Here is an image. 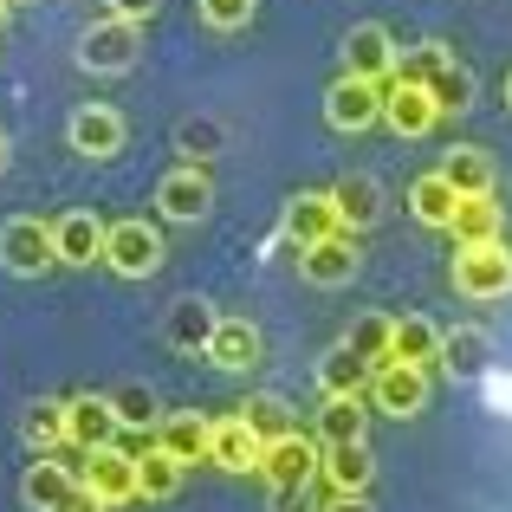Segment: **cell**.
<instances>
[{
  "label": "cell",
  "mask_w": 512,
  "mask_h": 512,
  "mask_svg": "<svg viewBox=\"0 0 512 512\" xmlns=\"http://www.w3.org/2000/svg\"><path fill=\"white\" fill-rule=\"evenodd\" d=\"M454 286H461L467 299H506V292H512V253H506V240H480V247L454 253Z\"/></svg>",
  "instance_id": "1"
},
{
  "label": "cell",
  "mask_w": 512,
  "mask_h": 512,
  "mask_svg": "<svg viewBox=\"0 0 512 512\" xmlns=\"http://www.w3.org/2000/svg\"><path fill=\"white\" fill-rule=\"evenodd\" d=\"M260 474H266V487H312L318 474H325V448H318L312 435H279V441H266V454H260Z\"/></svg>",
  "instance_id": "2"
},
{
  "label": "cell",
  "mask_w": 512,
  "mask_h": 512,
  "mask_svg": "<svg viewBox=\"0 0 512 512\" xmlns=\"http://www.w3.org/2000/svg\"><path fill=\"white\" fill-rule=\"evenodd\" d=\"M0 266H7V273H46V266H59L52 221H39V214H20V221L0 227Z\"/></svg>",
  "instance_id": "3"
},
{
  "label": "cell",
  "mask_w": 512,
  "mask_h": 512,
  "mask_svg": "<svg viewBox=\"0 0 512 512\" xmlns=\"http://www.w3.org/2000/svg\"><path fill=\"white\" fill-rule=\"evenodd\" d=\"M143 52V26L137 20H98L85 39H78V59H85V72H130Z\"/></svg>",
  "instance_id": "4"
},
{
  "label": "cell",
  "mask_w": 512,
  "mask_h": 512,
  "mask_svg": "<svg viewBox=\"0 0 512 512\" xmlns=\"http://www.w3.org/2000/svg\"><path fill=\"white\" fill-rule=\"evenodd\" d=\"M104 266L124 279H150L163 266V234L150 221H111V240H104Z\"/></svg>",
  "instance_id": "5"
},
{
  "label": "cell",
  "mask_w": 512,
  "mask_h": 512,
  "mask_svg": "<svg viewBox=\"0 0 512 512\" xmlns=\"http://www.w3.org/2000/svg\"><path fill=\"white\" fill-rule=\"evenodd\" d=\"M78 487H91L104 506L143 500V487H137V461H130L124 448H91L85 461H78Z\"/></svg>",
  "instance_id": "6"
},
{
  "label": "cell",
  "mask_w": 512,
  "mask_h": 512,
  "mask_svg": "<svg viewBox=\"0 0 512 512\" xmlns=\"http://www.w3.org/2000/svg\"><path fill=\"white\" fill-rule=\"evenodd\" d=\"M325 124L331 130H370V124H383V85H370V78H338V85L325 91Z\"/></svg>",
  "instance_id": "7"
},
{
  "label": "cell",
  "mask_w": 512,
  "mask_h": 512,
  "mask_svg": "<svg viewBox=\"0 0 512 512\" xmlns=\"http://www.w3.org/2000/svg\"><path fill=\"white\" fill-rule=\"evenodd\" d=\"M331 234H350L338 201H331V188H305V195L286 201V240H299V253L318 247V240H331Z\"/></svg>",
  "instance_id": "8"
},
{
  "label": "cell",
  "mask_w": 512,
  "mask_h": 512,
  "mask_svg": "<svg viewBox=\"0 0 512 512\" xmlns=\"http://www.w3.org/2000/svg\"><path fill=\"white\" fill-rule=\"evenodd\" d=\"M370 396H376V409L383 415H422L428 409V370H415V363H376V376H370Z\"/></svg>",
  "instance_id": "9"
},
{
  "label": "cell",
  "mask_w": 512,
  "mask_h": 512,
  "mask_svg": "<svg viewBox=\"0 0 512 512\" xmlns=\"http://www.w3.org/2000/svg\"><path fill=\"white\" fill-rule=\"evenodd\" d=\"M383 124L396 130V137H428V130L441 124V104L428 85H402V78H389L383 91Z\"/></svg>",
  "instance_id": "10"
},
{
  "label": "cell",
  "mask_w": 512,
  "mask_h": 512,
  "mask_svg": "<svg viewBox=\"0 0 512 512\" xmlns=\"http://www.w3.org/2000/svg\"><path fill=\"white\" fill-rule=\"evenodd\" d=\"M396 59H402V52H396V39H389V26L363 20V26L344 33V72L350 78H370V85H376V78L396 72Z\"/></svg>",
  "instance_id": "11"
},
{
  "label": "cell",
  "mask_w": 512,
  "mask_h": 512,
  "mask_svg": "<svg viewBox=\"0 0 512 512\" xmlns=\"http://www.w3.org/2000/svg\"><path fill=\"white\" fill-rule=\"evenodd\" d=\"M65 137H72V150H78V156L104 163V156L124 150V117H117L111 104H78L72 124H65Z\"/></svg>",
  "instance_id": "12"
},
{
  "label": "cell",
  "mask_w": 512,
  "mask_h": 512,
  "mask_svg": "<svg viewBox=\"0 0 512 512\" xmlns=\"http://www.w3.org/2000/svg\"><path fill=\"white\" fill-rule=\"evenodd\" d=\"M156 208H163V221H201V214L214 208V182L195 163H188V169H169L163 188H156Z\"/></svg>",
  "instance_id": "13"
},
{
  "label": "cell",
  "mask_w": 512,
  "mask_h": 512,
  "mask_svg": "<svg viewBox=\"0 0 512 512\" xmlns=\"http://www.w3.org/2000/svg\"><path fill=\"white\" fill-rule=\"evenodd\" d=\"M65 415H72V441L78 448H117V435H124V415H117L111 396H72L65 402Z\"/></svg>",
  "instance_id": "14"
},
{
  "label": "cell",
  "mask_w": 512,
  "mask_h": 512,
  "mask_svg": "<svg viewBox=\"0 0 512 512\" xmlns=\"http://www.w3.org/2000/svg\"><path fill=\"white\" fill-rule=\"evenodd\" d=\"M52 240H59V266H98L111 227H104L98 214H59V221H52Z\"/></svg>",
  "instance_id": "15"
},
{
  "label": "cell",
  "mask_w": 512,
  "mask_h": 512,
  "mask_svg": "<svg viewBox=\"0 0 512 512\" xmlns=\"http://www.w3.org/2000/svg\"><path fill=\"white\" fill-rule=\"evenodd\" d=\"M156 448H169L182 467H195V461H214V422H201L195 409H182V415H163V422H156Z\"/></svg>",
  "instance_id": "16"
},
{
  "label": "cell",
  "mask_w": 512,
  "mask_h": 512,
  "mask_svg": "<svg viewBox=\"0 0 512 512\" xmlns=\"http://www.w3.org/2000/svg\"><path fill=\"white\" fill-rule=\"evenodd\" d=\"M260 454H266V441L253 435L247 415H221V422H214V467H227V474H260Z\"/></svg>",
  "instance_id": "17"
},
{
  "label": "cell",
  "mask_w": 512,
  "mask_h": 512,
  "mask_svg": "<svg viewBox=\"0 0 512 512\" xmlns=\"http://www.w3.org/2000/svg\"><path fill=\"white\" fill-rule=\"evenodd\" d=\"M325 493H370L376 480V454L370 441H338V448H325Z\"/></svg>",
  "instance_id": "18"
},
{
  "label": "cell",
  "mask_w": 512,
  "mask_h": 512,
  "mask_svg": "<svg viewBox=\"0 0 512 512\" xmlns=\"http://www.w3.org/2000/svg\"><path fill=\"white\" fill-rule=\"evenodd\" d=\"M299 273L312 279V286H350V273H357V234H331V240H318V247H305Z\"/></svg>",
  "instance_id": "19"
},
{
  "label": "cell",
  "mask_w": 512,
  "mask_h": 512,
  "mask_svg": "<svg viewBox=\"0 0 512 512\" xmlns=\"http://www.w3.org/2000/svg\"><path fill=\"white\" fill-rule=\"evenodd\" d=\"M72 493H78V467L52 461V454H39V461L26 467V480H20V500L33 512H52L59 500H72Z\"/></svg>",
  "instance_id": "20"
},
{
  "label": "cell",
  "mask_w": 512,
  "mask_h": 512,
  "mask_svg": "<svg viewBox=\"0 0 512 512\" xmlns=\"http://www.w3.org/2000/svg\"><path fill=\"white\" fill-rule=\"evenodd\" d=\"M208 363L214 370H253L260 363V331L247 325V318H221L208 338Z\"/></svg>",
  "instance_id": "21"
},
{
  "label": "cell",
  "mask_w": 512,
  "mask_h": 512,
  "mask_svg": "<svg viewBox=\"0 0 512 512\" xmlns=\"http://www.w3.org/2000/svg\"><path fill=\"white\" fill-rule=\"evenodd\" d=\"M331 201H338V214H344L350 234H363V227H376V214H383V182L357 169V175H344V182L331 188Z\"/></svg>",
  "instance_id": "22"
},
{
  "label": "cell",
  "mask_w": 512,
  "mask_h": 512,
  "mask_svg": "<svg viewBox=\"0 0 512 512\" xmlns=\"http://www.w3.org/2000/svg\"><path fill=\"white\" fill-rule=\"evenodd\" d=\"M20 435H26V448H33V454H52V448H65V441H72V415H65V402L39 396L33 409L20 415Z\"/></svg>",
  "instance_id": "23"
},
{
  "label": "cell",
  "mask_w": 512,
  "mask_h": 512,
  "mask_svg": "<svg viewBox=\"0 0 512 512\" xmlns=\"http://www.w3.org/2000/svg\"><path fill=\"white\" fill-rule=\"evenodd\" d=\"M409 208H415V221H422V227H454V208H461V195H454V182H448L441 169H428V175H415Z\"/></svg>",
  "instance_id": "24"
},
{
  "label": "cell",
  "mask_w": 512,
  "mask_h": 512,
  "mask_svg": "<svg viewBox=\"0 0 512 512\" xmlns=\"http://www.w3.org/2000/svg\"><path fill=\"white\" fill-rule=\"evenodd\" d=\"M500 227H506V208H500L493 195H461L448 234L461 240V247H480V240H500Z\"/></svg>",
  "instance_id": "25"
},
{
  "label": "cell",
  "mask_w": 512,
  "mask_h": 512,
  "mask_svg": "<svg viewBox=\"0 0 512 512\" xmlns=\"http://www.w3.org/2000/svg\"><path fill=\"white\" fill-rule=\"evenodd\" d=\"M370 376H376V363H363L350 344L325 350V363H318V389H325V396H363Z\"/></svg>",
  "instance_id": "26"
},
{
  "label": "cell",
  "mask_w": 512,
  "mask_h": 512,
  "mask_svg": "<svg viewBox=\"0 0 512 512\" xmlns=\"http://www.w3.org/2000/svg\"><path fill=\"white\" fill-rule=\"evenodd\" d=\"M441 338H448V331H435L428 318H396L389 363H415V370H428V363H441Z\"/></svg>",
  "instance_id": "27"
},
{
  "label": "cell",
  "mask_w": 512,
  "mask_h": 512,
  "mask_svg": "<svg viewBox=\"0 0 512 512\" xmlns=\"http://www.w3.org/2000/svg\"><path fill=\"white\" fill-rule=\"evenodd\" d=\"M214 325H221V318H214L201 299H175V305H169V325H163V338H169L175 350H208Z\"/></svg>",
  "instance_id": "28"
},
{
  "label": "cell",
  "mask_w": 512,
  "mask_h": 512,
  "mask_svg": "<svg viewBox=\"0 0 512 512\" xmlns=\"http://www.w3.org/2000/svg\"><path fill=\"white\" fill-rule=\"evenodd\" d=\"M441 175L454 182V195H493V156L474 150V143H461V150H448V163Z\"/></svg>",
  "instance_id": "29"
},
{
  "label": "cell",
  "mask_w": 512,
  "mask_h": 512,
  "mask_svg": "<svg viewBox=\"0 0 512 512\" xmlns=\"http://www.w3.org/2000/svg\"><path fill=\"white\" fill-rule=\"evenodd\" d=\"M363 396H325V409H318V441L325 448H338V441H363Z\"/></svg>",
  "instance_id": "30"
},
{
  "label": "cell",
  "mask_w": 512,
  "mask_h": 512,
  "mask_svg": "<svg viewBox=\"0 0 512 512\" xmlns=\"http://www.w3.org/2000/svg\"><path fill=\"white\" fill-rule=\"evenodd\" d=\"M448 65H454V52L441 46V39H428V46H409V52L396 59V78H402V85H435Z\"/></svg>",
  "instance_id": "31"
},
{
  "label": "cell",
  "mask_w": 512,
  "mask_h": 512,
  "mask_svg": "<svg viewBox=\"0 0 512 512\" xmlns=\"http://www.w3.org/2000/svg\"><path fill=\"white\" fill-rule=\"evenodd\" d=\"M428 91H435V104H441V117H461V111H474V98H480V78H474V72H467V65H461V59H454V65H448V72H441V78H435V85H428Z\"/></svg>",
  "instance_id": "32"
},
{
  "label": "cell",
  "mask_w": 512,
  "mask_h": 512,
  "mask_svg": "<svg viewBox=\"0 0 512 512\" xmlns=\"http://www.w3.org/2000/svg\"><path fill=\"white\" fill-rule=\"evenodd\" d=\"M137 487H143V500H169V493L182 487V461H175L169 448H150L137 461Z\"/></svg>",
  "instance_id": "33"
},
{
  "label": "cell",
  "mask_w": 512,
  "mask_h": 512,
  "mask_svg": "<svg viewBox=\"0 0 512 512\" xmlns=\"http://www.w3.org/2000/svg\"><path fill=\"white\" fill-rule=\"evenodd\" d=\"M389 338H396V318H383V312H363L357 325H350V350H357L363 363H389Z\"/></svg>",
  "instance_id": "34"
},
{
  "label": "cell",
  "mask_w": 512,
  "mask_h": 512,
  "mask_svg": "<svg viewBox=\"0 0 512 512\" xmlns=\"http://www.w3.org/2000/svg\"><path fill=\"white\" fill-rule=\"evenodd\" d=\"M441 363H448L454 376H474L480 363H487V331H448V338H441Z\"/></svg>",
  "instance_id": "35"
},
{
  "label": "cell",
  "mask_w": 512,
  "mask_h": 512,
  "mask_svg": "<svg viewBox=\"0 0 512 512\" xmlns=\"http://www.w3.org/2000/svg\"><path fill=\"white\" fill-rule=\"evenodd\" d=\"M253 422V435L260 441H279V435H292V409H286V396H247V409H240Z\"/></svg>",
  "instance_id": "36"
},
{
  "label": "cell",
  "mask_w": 512,
  "mask_h": 512,
  "mask_svg": "<svg viewBox=\"0 0 512 512\" xmlns=\"http://www.w3.org/2000/svg\"><path fill=\"white\" fill-rule=\"evenodd\" d=\"M117 415H124V428H143V422H163V415H156V389L150 383H130V389H117Z\"/></svg>",
  "instance_id": "37"
},
{
  "label": "cell",
  "mask_w": 512,
  "mask_h": 512,
  "mask_svg": "<svg viewBox=\"0 0 512 512\" xmlns=\"http://www.w3.org/2000/svg\"><path fill=\"white\" fill-rule=\"evenodd\" d=\"M195 7H201V20H208L214 33H234V26L253 20V0H195Z\"/></svg>",
  "instance_id": "38"
},
{
  "label": "cell",
  "mask_w": 512,
  "mask_h": 512,
  "mask_svg": "<svg viewBox=\"0 0 512 512\" xmlns=\"http://www.w3.org/2000/svg\"><path fill=\"white\" fill-rule=\"evenodd\" d=\"M214 150H221V130H214L208 117H201V124H182V156H188V163H195V169L208 163Z\"/></svg>",
  "instance_id": "39"
},
{
  "label": "cell",
  "mask_w": 512,
  "mask_h": 512,
  "mask_svg": "<svg viewBox=\"0 0 512 512\" xmlns=\"http://www.w3.org/2000/svg\"><path fill=\"white\" fill-rule=\"evenodd\" d=\"M111 13H117V20H150V13H156V0H111Z\"/></svg>",
  "instance_id": "40"
},
{
  "label": "cell",
  "mask_w": 512,
  "mask_h": 512,
  "mask_svg": "<svg viewBox=\"0 0 512 512\" xmlns=\"http://www.w3.org/2000/svg\"><path fill=\"white\" fill-rule=\"evenodd\" d=\"M52 512H104V500H98V493H91V487H78L72 500H59Z\"/></svg>",
  "instance_id": "41"
},
{
  "label": "cell",
  "mask_w": 512,
  "mask_h": 512,
  "mask_svg": "<svg viewBox=\"0 0 512 512\" xmlns=\"http://www.w3.org/2000/svg\"><path fill=\"white\" fill-rule=\"evenodd\" d=\"M325 512H370L363 493H325Z\"/></svg>",
  "instance_id": "42"
},
{
  "label": "cell",
  "mask_w": 512,
  "mask_h": 512,
  "mask_svg": "<svg viewBox=\"0 0 512 512\" xmlns=\"http://www.w3.org/2000/svg\"><path fill=\"white\" fill-rule=\"evenodd\" d=\"M273 512H305V487H273Z\"/></svg>",
  "instance_id": "43"
},
{
  "label": "cell",
  "mask_w": 512,
  "mask_h": 512,
  "mask_svg": "<svg viewBox=\"0 0 512 512\" xmlns=\"http://www.w3.org/2000/svg\"><path fill=\"white\" fill-rule=\"evenodd\" d=\"M117 448H124L130 461H143V454H150V441H143V428H124V435H117Z\"/></svg>",
  "instance_id": "44"
},
{
  "label": "cell",
  "mask_w": 512,
  "mask_h": 512,
  "mask_svg": "<svg viewBox=\"0 0 512 512\" xmlns=\"http://www.w3.org/2000/svg\"><path fill=\"white\" fill-rule=\"evenodd\" d=\"M7 156H13V143H7V130H0V169H7Z\"/></svg>",
  "instance_id": "45"
},
{
  "label": "cell",
  "mask_w": 512,
  "mask_h": 512,
  "mask_svg": "<svg viewBox=\"0 0 512 512\" xmlns=\"http://www.w3.org/2000/svg\"><path fill=\"white\" fill-rule=\"evenodd\" d=\"M7 7H13V0H0V26H7Z\"/></svg>",
  "instance_id": "46"
},
{
  "label": "cell",
  "mask_w": 512,
  "mask_h": 512,
  "mask_svg": "<svg viewBox=\"0 0 512 512\" xmlns=\"http://www.w3.org/2000/svg\"><path fill=\"white\" fill-rule=\"evenodd\" d=\"M506 104H512V78H506Z\"/></svg>",
  "instance_id": "47"
}]
</instances>
